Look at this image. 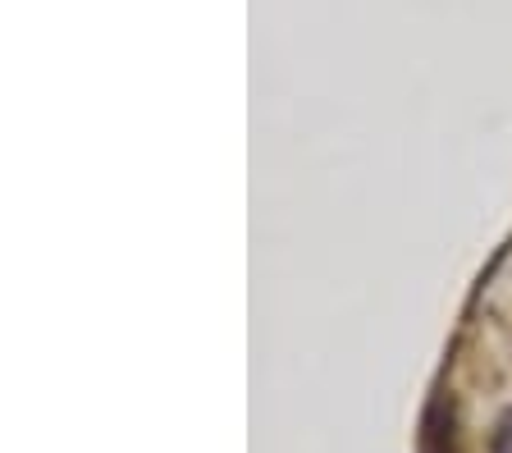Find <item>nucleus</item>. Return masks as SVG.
Wrapping results in <instances>:
<instances>
[{
  "mask_svg": "<svg viewBox=\"0 0 512 453\" xmlns=\"http://www.w3.org/2000/svg\"><path fill=\"white\" fill-rule=\"evenodd\" d=\"M494 453H512V408L499 417V426H494Z\"/></svg>",
  "mask_w": 512,
  "mask_h": 453,
  "instance_id": "obj_2",
  "label": "nucleus"
},
{
  "mask_svg": "<svg viewBox=\"0 0 512 453\" xmlns=\"http://www.w3.org/2000/svg\"><path fill=\"white\" fill-rule=\"evenodd\" d=\"M416 453H462L453 394H435V399L426 403V412H421V431H416Z\"/></svg>",
  "mask_w": 512,
  "mask_h": 453,
  "instance_id": "obj_1",
  "label": "nucleus"
}]
</instances>
